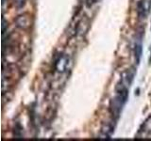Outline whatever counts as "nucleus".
Listing matches in <instances>:
<instances>
[{
  "mask_svg": "<svg viewBox=\"0 0 151 141\" xmlns=\"http://www.w3.org/2000/svg\"><path fill=\"white\" fill-rule=\"evenodd\" d=\"M68 65V56L65 54H59L54 61V70L60 73L65 72Z\"/></svg>",
  "mask_w": 151,
  "mask_h": 141,
  "instance_id": "nucleus-2",
  "label": "nucleus"
},
{
  "mask_svg": "<svg viewBox=\"0 0 151 141\" xmlns=\"http://www.w3.org/2000/svg\"><path fill=\"white\" fill-rule=\"evenodd\" d=\"M151 8L150 0H140L137 4V14L140 19H144L146 17L149 9Z\"/></svg>",
  "mask_w": 151,
  "mask_h": 141,
  "instance_id": "nucleus-3",
  "label": "nucleus"
},
{
  "mask_svg": "<svg viewBox=\"0 0 151 141\" xmlns=\"http://www.w3.org/2000/svg\"><path fill=\"white\" fill-rule=\"evenodd\" d=\"M8 30V22L6 21V19L3 16L2 17V36L5 35L7 33Z\"/></svg>",
  "mask_w": 151,
  "mask_h": 141,
  "instance_id": "nucleus-7",
  "label": "nucleus"
},
{
  "mask_svg": "<svg viewBox=\"0 0 151 141\" xmlns=\"http://www.w3.org/2000/svg\"><path fill=\"white\" fill-rule=\"evenodd\" d=\"M150 2H151V0H150Z\"/></svg>",
  "mask_w": 151,
  "mask_h": 141,
  "instance_id": "nucleus-10",
  "label": "nucleus"
},
{
  "mask_svg": "<svg viewBox=\"0 0 151 141\" xmlns=\"http://www.w3.org/2000/svg\"><path fill=\"white\" fill-rule=\"evenodd\" d=\"M5 1H6V0H2V5L4 6V4H5Z\"/></svg>",
  "mask_w": 151,
  "mask_h": 141,
  "instance_id": "nucleus-9",
  "label": "nucleus"
},
{
  "mask_svg": "<svg viewBox=\"0 0 151 141\" xmlns=\"http://www.w3.org/2000/svg\"><path fill=\"white\" fill-rule=\"evenodd\" d=\"M127 98H129V88H127V85H125V83L121 80L116 87V96L111 100L110 106H109V109H110L113 119L117 120L119 118L122 108L127 103Z\"/></svg>",
  "mask_w": 151,
  "mask_h": 141,
  "instance_id": "nucleus-1",
  "label": "nucleus"
},
{
  "mask_svg": "<svg viewBox=\"0 0 151 141\" xmlns=\"http://www.w3.org/2000/svg\"><path fill=\"white\" fill-rule=\"evenodd\" d=\"M114 132V126L111 122H106L101 127L100 134H99V138H110L111 135Z\"/></svg>",
  "mask_w": 151,
  "mask_h": 141,
  "instance_id": "nucleus-5",
  "label": "nucleus"
},
{
  "mask_svg": "<svg viewBox=\"0 0 151 141\" xmlns=\"http://www.w3.org/2000/svg\"><path fill=\"white\" fill-rule=\"evenodd\" d=\"M142 54H143V41H142V36L136 38L135 44H134V56L137 64H139Z\"/></svg>",
  "mask_w": 151,
  "mask_h": 141,
  "instance_id": "nucleus-6",
  "label": "nucleus"
},
{
  "mask_svg": "<svg viewBox=\"0 0 151 141\" xmlns=\"http://www.w3.org/2000/svg\"><path fill=\"white\" fill-rule=\"evenodd\" d=\"M14 1V5L17 9H21L26 5V1L27 0H13Z\"/></svg>",
  "mask_w": 151,
  "mask_h": 141,
  "instance_id": "nucleus-8",
  "label": "nucleus"
},
{
  "mask_svg": "<svg viewBox=\"0 0 151 141\" xmlns=\"http://www.w3.org/2000/svg\"><path fill=\"white\" fill-rule=\"evenodd\" d=\"M15 24L17 27L21 28V29L26 30L27 28H29L31 22H30V18L27 14H22V15L17 16V18L15 19Z\"/></svg>",
  "mask_w": 151,
  "mask_h": 141,
  "instance_id": "nucleus-4",
  "label": "nucleus"
}]
</instances>
